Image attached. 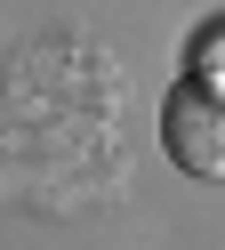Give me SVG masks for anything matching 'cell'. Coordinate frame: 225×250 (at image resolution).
<instances>
[{
	"instance_id": "obj_1",
	"label": "cell",
	"mask_w": 225,
	"mask_h": 250,
	"mask_svg": "<svg viewBox=\"0 0 225 250\" xmlns=\"http://www.w3.org/2000/svg\"><path fill=\"white\" fill-rule=\"evenodd\" d=\"M161 153H169L185 178L225 186V89L177 81L169 97H161Z\"/></svg>"
},
{
	"instance_id": "obj_2",
	"label": "cell",
	"mask_w": 225,
	"mask_h": 250,
	"mask_svg": "<svg viewBox=\"0 0 225 250\" xmlns=\"http://www.w3.org/2000/svg\"><path fill=\"white\" fill-rule=\"evenodd\" d=\"M185 81H201V89H225V17L193 33V49H185Z\"/></svg>"
}]
</instances>
